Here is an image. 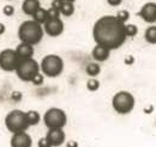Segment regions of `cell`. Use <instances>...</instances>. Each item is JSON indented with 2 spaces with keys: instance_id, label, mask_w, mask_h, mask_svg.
I'll return each instance as SVG.
<instances>
[{
  "instance_id": "obj_14",
  "label": "cell",
  "mask_w": 156,
  "mask_h": 147,
  "mask_svg": "<svg viewBox=\"0 0 156 147\" xmlns=\"http://www.w3.org/2000/svg\"><path fill=\"white\" fill-rule=\"evenodd\" d=\"M40 7V1L39 0H24L23 5H22V10L25 15L33 16Z\"/></svg>"
},
{
  "instance_id": "obj_24",
  "label": "cell",
  "mask_w": 156,
  "mask_h": 147,
  "mask_svg": "<svg viewBox=\"0 0 156 147\" xmlns=\"http://www.w3.org/2000/svg\"><path fill=\"white\" fill-rule=\"evenodd\" d=\"M60 17V11L54 9V7H51L49 10H47V19H53V18H59Z\"/></svg>"
},
{
  "instance_id": "obj_18",
  "label": "cell",
  "mask_w": 156,
  "mask_h": 147,
  "mask_svg": "<svg viewBox=\"0 0 156 147\" xmlns=\"http://www.w3.org/2000/svg\"><path fill=\"white\" fill-rule=\"evenodd\" d=\"M33 18H34V20H35L36 23H39V24H43V23L47 20V10H44V9L40 7L39 10L33 15Z\"/></svg>"
},
{
  "instance_id": "obj_27",
  "label": "cell",
  "mask_w": 156,
  "mask_h": 147,
  "mask_svg": "<svg viewBox=\"0 0 156 147\" xmlns=\"http://www.w3.org/2000/svg\"><path fill=\"white\" fill-rule=\"evenodd\" d=\"M22 97H23V94L20 91H13L12 94H11V99H13L15 102H20V99H22Z\"/></svg>"
},
{
  "instance_id": "obj_25",
  "label": "cell",
  "mask_w": 156,
  "mask_h": 147,
  "mask_svg": "<svg viewBox=\"0 0 156 147\" xmlns=\"http://www.w3.org/2000/svg\"><path fill=\"white\" fill-rule=\"evenodd\" d=\"M2 12H4V15H5V16L10 17V16H12V15L15 13V7H13L12 5H6V6H4Z\"/></svg>"
},
{
  "instance_id": "obj_35",
  "label": "cell",
  "mask_w": 156,
  "mask_h": 147,
  "mask_svg": "<svg viewBox=\"0 0 156 147\" xmlns=\"http://www.w3.org/2000/svg\"><path fill=\"white\" fill-rule=\"evenodd\" d=\"M58 1H61V2H62V1H66V0H58Z\"/></svg>"
},
{
  "instance_id": "obj_21",
  "label": "cell",
  "mask_w": 156,
  "mask_h": 147,
  "mask_svg": "<svg viewBox=\"0 0 156 147\" xmlns=\"http://www.w3.org/2000/svg\"><path fill=\"white\" fill-rule=\"evenodd\" d=\"M137 32H138V28H137L136 25H133V24H127V25H125V35H126V37L136 36Z\"/></svg>"
},
{
  "instance_id": "obj_32",
  "label": "cell",
  "mask_w": 156,
  "mask_h": 147,
  "mask_svg": "<svg viewBox=\"0 0 156 147\" xmlns=\"http://www.w3.org/2000/svg\"><path fill=\"white\" fill-rule=\"evenodd\" d=\"M5 29H6L5 25H4L2 23H0V35H2V34L5 32Z\"/></svg>"
},
{
  "instance_id": "obj_3",
  "label": "cell",
  "mask_w": 156,
  "mask_h": 147,
  "mask_svg": "<svg viewBox=\"0 0 156 147\" xmlns=\"http://www.w3.org/2000/svg\"><path fill=\"white\" fill-rule=\"evenodd\" d=\"M5 126L12 133L25 132L29 128V123L27 120V114L22 110H13L7 114L5 118Z\"/></svg>"
},
{
  "instance_id": "obj_1",
  "label": "cell",
  "mask_w": 156,
  "mask_h": 147,
  "mask_svg": "<svg viewBox=\"0 0 156 147\" xmlns=\"http://www.w3.org/2000/svg\"><path fill=\"white\" fill-rule=\"evenodd\" d=\"M95 42L107 49H118L125 41V23H121L114 16H105L98 19L93 29Z\"/></svg>"
},
{
  "instance_id": "obj_13",
  "label": "cell",
  "mask_w": 156,
  "mask_h": 147,
  "mask_svg": "<svg viewBox=\"0 0 156 147\" xmlns=\"http://www.w3.org/2000/svg\"><path fill=\"white\" fill-rule=\"evenodd\" d=\"M16 53L20 56V59H28V57H33L34 55V48L31 44L28 43H20V46L16 48Z\"/></svg>"
},
{
  "instance_id": "obj_28",
  "label": "cell",
  "mask_w": 156,
  "mask_h": 147,
  "mask_svg": "<svg viewBox=\"0 0 156 147\" xmlns=\"http://www.w3.org/2000/svg\"><path fill=\"white\" fill-rule=\"evenodd\" d=\"M39 146L40 147H51L49 141L47 140V138H42L39 140Z\"/></svg>"
},
{
  "instance_id": "obj_16",
  "label": "cell",
  "mask_w": 156,
  "mask_h": 147,
  "mask_svg": "<svg viewBox=\"0 0 156 147\" xmlns=\"http://www.w3.org/2000/svg\"><path fill=\"white\" fill-rule=\"evenodd\" d=\"M75 12V5L71 1H62L61 7H60V15H64L66 17L72 16Z\"/></svg>"
},
{
  "instance_id": "obj_11",
  "label": "cell",
  "mask_w": 156,
  "mask_h": 147,
  "mask_svg": "<svg viewBox=\"0 0 156 147\" xmlns=\"http://www.w3.org/2000/svg\"><path fill=\"white\" fill-rule=\"evenodd\" d=\"M46 138L49 141L51 146H60L65 141V133L62 128H52L48 130Z\"/></svg>"
},
{
  "instance_id": "obj_8",
  "label": "cell",
  "mask_w": 156,
  "mask_h": 147,
  "mask_svg": "<svg viewBox=\"0 0 156 147\" xmlns=\"http://www.w3.org/2000/svg\"><path fill=\"white\" fill-rule=\"evenodd\" d=\"M20 59L13 49H4L0 53V68L6 72L16 71Z\"/></svg>"
},
{
  "instance_id": "obj_2",
  "label": "cell",
  "mask_w": 156,
  "mask_h": 147,
  "mask_svg": "<svg viewBox=\"0 0 156 147\" xmlns=\"http://www.w3.org/2000/svg\"><path fill=\"white\" fill-rule=\"evenodd\" d=\"M18 37L20 42L28 44H37L43 37V29L41 24L36 23L35 20H27L20 24L18 29Z\"/></svg>"
},
{
  "instance_id": "obj_22",
  "label": "cell",
  "mask_w": 156,
  "mask_h": 147,
  "mask_svg": "<svg viewBox=\"0 0 156 147\" xmlns=\"http://www.w3.org/2000/svg\"><path fill=\"white\" fill-rule=\"evenodd\" d=\"M87 87L89 91H98V87H100V81L96 79H90L87 83Z\"/></svg>"
},
{
  "instance_id": "obj_29",
  "label": "cell",
  "mask_w": 156,
  "mask_h": 147,
  "mask_svg": "<svg viewBox=\"0 0 156 147\" xmlns=\"http://www.w3.org/2000/svg\"><path fill=\"white\" fill-rule=\"evenodd\" d=\"M135 62V57L132 55H129V56H126V59H125V63L126 65H132Z\"/></svg>"
},
{
  "instance_id": "obj_4",
  "label": "cell",
  "mask_w": 156,
  "mask_h": 147,
  "mask_svg": "<svg viewBox=\"0 0 156 147\" xmlns=\"http://www.w3.org/2000/svg\"><path fill=\"white\" fill-rule=\"evenodd\" d=\"M64 70V61L58 55L51 54L44 56L41 62V71L49 78H55L61 74Z\"/></svg>"
},
{
  "instance_id": "obj_10",
  "label": "cell",
  "mask_w": 156,
  "mask_h": 147,
  "mask_svg": "<svg viewBox=\"0 0 156 147\" xmlns=\"http://www.w3.org/2000/svg\"><path fill=\"white\" fill-rule=\"evenodd\" d=\"M33 145V140L29 134L25 132L13 133V136L11 138V146L12 147H30Z\"/></svg>"
},
{
  "instance_id": "obj_26",
  "label": "cell",
  "mask_w": 156,
  "mask_h": 147,
  "mask_svg": "<svg viewBox=\"0 0 156 147\" xmlns=\"http://www.w3.org/2000/svg\"><path fill=\"white\" fill-rule=\"evenodd\" d=\"M31 83H33L34 85H41V84L43 83V75L40 73V72L37 74H35L34 78L31 79Z\"/></svg>"
},
{
  "instance_id": "obj_6",
  "label": "cell",
  "mask_w": 156,
  "mask_h": 147,
  "mask_svg": "<svg viewBox=\"0 0 156 147\" xmlns=\"http://www.w3.org/2000/svg\"><path fill=\"white\" fill-rule=\"evenodd\" d=\"M40 72V66L37 61H35L33 57L22 59L16 68V73L20 80L23 81H31L35 74Z\"/></svg>"
},
{
  "instance_id": "obj_15",
  "label": "cell",
  "mask_w": 156,
  "mask_h": 147,
  "mask_svg": "<svg viewBox=\"0 0 156 147\" xmlns=\"http://www.w3.org/2000/svg\"><path fill=\"white\" fill-rule=\"evenodd\" d=\"M109 49H107L106 47H103V46H100L98 44L94 49H93V53H91V55L96 60V61H106L108 57H109Z\"/></svg>"
},
{
  "instance_id": "obj_30",
  "label": "cell",
  "mask_w": 156,
  "mask_h": 147,
  "mask_svg": "<svg viewBox=\"0 0 156 147\" xmlns=\"http://www.w3.org/2000/svg\"><path fill=\"white\" fill-rule=\"evenodd\" d=\"M61 1H58V0H53V2H52V7H54V9H57L60 11V7H61Z\"/></svg>"
},
{
  "instance_id": "obj_19",
  "label": "cell",
  "mask_w": 156,
  "mask_h": 147,
  "mask_svg": "<svg viewBox=\"0 0 156 147\" xmlns=\"http://www.w3.org/2000/svg\"><path fill=\"white\" fill-rule=\"evenodd\" d=\"M145 39L151 43V44H155L156 43V26L155 25H151L149 26L147 30H145V34H144Z\"/></svg>"
},
{
  "instance_id": "obj_20",
  "label": "cell",
  "mask_w": 156,
  "mask_h": 147,
  "mask_svg": "<svg viewBox=\"0 0 156 147\" xmlns=\"http://www.w3.org/2000/svg\"><path fill=\"white\" fill-rule=\"evenodd\" d=\"M100 72H101V67L96 62H91L87 66V74L90 77H96L100 74Z\"/></svg>"
},
{
  "instance_id": "obj_33",
  "label": "cell",
  "mask_w": 156,
  "mask_h": 147,
  "mask_svg": "<svg viewBox=\"0 0 156 147\" xmlns=\"http://www.w3.org/2000/svg\"><path fill=\"white\" fill-rule=\"evenodd\" d=\"M67 145H69V146H77L78 144H77V142H69Z\"/></svg>"
},
{
  "instance_id": "obj_5",
  "label": "cell",
  "mask_w": 156,
  "mask_h": 147,
  "mask_svg": "<svg viewBox=\"0 0 156 147\" xmlns=\"http://www.w3.org/2000/svg\"><path fill=\"white\" fill-rule=\"evenodd\" d=\"M135 97L126 91H120L114 94L113 99H112V105L114 108V110L119 114H129L135 108Z\"/></svg>"
},
{
  "instance_id": "obj_7",
  "label": "cell",
  "mask_w": 156,
  "mask_h": 147,
  "mask_svg": "<svg viewBox=\"0 0 156 147\" xmlns=\"http://www.w3.org/2000/svg\"><path fill=\"white\" fill-rule=\"evenodd\" d=\"M66 121H67V117L65 111L58 108H52L46 111V114L43 115V122L48 129L64 128V126L66 125Z\"/></svg>"
},
{
  "instance_id": "obj_9",
  "label": "cell",
  "mask_w": 156,
  "mask_h": 147,
  "mask_svg": "<svg viewBox=\"0 0 156 147\" xmlns=\"http://www.w3.org/2000/svg\"><path fill=\"white\" fill-rule=\"evenodd\" d=\"M43 24H44V31L47 32V35L52 37L59 36L64 31V23L60 18L47 19Z\"/></svg>"
},
{
  "instance_id": "obj_12",
  "label": "cell",
  "mask_w": 156,
  "mask_h": 147,
  "mask_svg": "<svg viewBox=\"0 0 156 147\" xmlns=\"http://www.w3.org/2000/svg\"><path fill=\"white\" fill-rule=\"evenodd\" d=\"M139 16L148 23H155L156 20V4L155 2H148L145 4L140 12Z\"/></svg>"
},
{
  "instance_id": "obj_31",
  "label": "cell",
  "mask_w": 156,
  "mask_h": 147,
  "mask_svg": "<svg viewBox=\"0 0 156 147\" xmlns=\"http://www.w3.org/2000/svg\"><path fill=\"white\" fill-rule=\"evenodd\" d=\"M107 1H108V4L112 5V6H118V5L121 4L122 0H107Z\"/></svg>"
},
{
  "instance_id": "obj_17",
  "label": "cell",
  "mask_w": 156,
  "mask_h": 147,
  "mask_svg": "<svg viewBox=\"0 0 156 147\" xmlns=\"http://www.w3.org/2000/svg\"><path fill=\"white\" fill-rule=\"evenodd\" d=\"M25 114H27V120H28L29 126H35V125H37L40 122V120H41V116H40V114L37 111L30 110V111H28V112H25Z\"/></svg>"
},
{
  "instance_id": "obj_23",
  "label": "cell",
  "mask_w": 156,
  "mask_h": 147,
  "mask_svg": "<svg viewBox=\"0 0 156 147\" xmlns=\"http://www.w3.org/2000/svg\"><path fill=\"white\" fill-rule=\"evenodd\" d=\"M115 17H117L118 20H120L121 23H125V22H127L129 18H130V13H129V11H126V10H121V11L118 12Z\"/></svg>"
},
{
  "instance_id": "obj_34",
  "label": "cell",
  "mask_w": 156,
  "mask_h": 147,
  "mask_svg": "<svg viewBox=\"0 0 156 147\" xmlns=\"http://www.w3.org/2000/svg\"><path fill=\"white\" fill-rule=\"evenodd\" d=\"M66 1H71V2H73V1H75V0H66Z\"/></svg>"
}]
</instances>
